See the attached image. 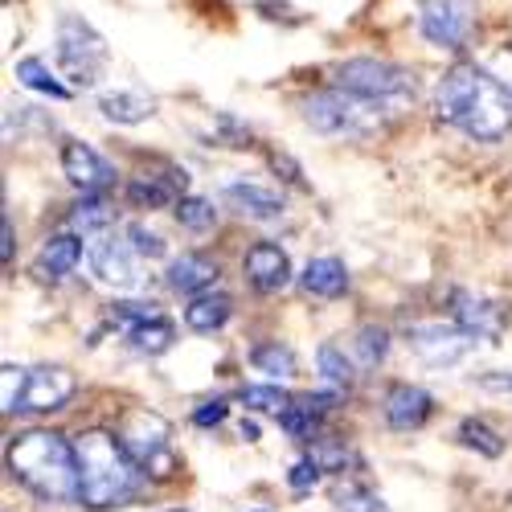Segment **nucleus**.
<instances>
[{
	"instance_id": "f257e3e1",
	"label": "nucleus",
	"mask_w": 512,
	"mask_h": 512,
	"mask_svg": "<svg viewBox=\"0 0 512 512\" xmlns=\"http://www.w3.org/2000/svg\"><path fill=\"white\" fill-rule=\"evenodd\" d=\"M435 115L467 140L500 144L512 136V87L500 82L488 66H451L439 78Z\"/></svg>"
},
{
	"instance_id": "f03ea898",
	"label": "nucleus",
	"mask_w": 512,
	"mask_h": 512,
	"mask_svg": "<svg viewBox=\"0 0 512 512\" xmlns=\"http://www.w3.org/2000/svg\"><path fill=\"white\" fill-rule=\"evenodd\" d=\"M78 504L91 512L132 504L144 488V467L132 459L119 435L111 431H82L78 443Z\"/></svg>"
},
{
	"instance_id": "7ed1b4c3",
	"label": "nucleus",
	"mask_w": 512,
	"mask_h": 512,
	"mask_svg": "<svg viewBox=\"0 0 512 512\" xmlns=\"http://www.w3.org/2000/svg\"><path fill=\"white\" fill-rule=\"evenodd\" d=\"M9 476L46 504H78V451L54 431H21L9 439Z\"/></svg>"
},
{
	"instance_id": "20e7f679",
	"label": "nucleus",
	"mask_w": 512,
	"mask_h": 512,
	"mask_svg": "<svg viewBox=\"0 0 512 512\" xmlns=\"http://www.w3.org/2000/svg\"><path fill=\"white\" fill-rule=\"evenodd\" d=\"M386 103H373L365 95H353L336 82V87H324V91H312L304 99V119L312 132L320 136H332V140H365L373 132H381L386 123Z\"/></svg>"
},
{
	"instance_id": "39448f33",
	"label": "nucleus",
	"mask_w": 512,
	"mask_h": 512,
	"mask_svg": "<svg viewBox=\"0 0 512 512\" xmlns=\"http://www.w3.org/2000/svg\"><path fill=\"white\" fill-rule=\"evenodd\" d=\"M107 62H111V50H107L103 33L91 21H82L78 13H62L58 17V66H62V74L74 82V87L91 91L103 78Z\"/></svg>"
},
{
	"instance_id": "423d86ee",
	"label": "nucleus",
	"mask_w": 512,
	"mask_h": 512,
	"mask_svg": "<svg viewBox=\"0 0 512 512\" xmlns=\"http://www.w3.org/2000/svg\"><path fill=\"white\" fill-rule=\"evenodd\" d=\"M119 439L132 451V459L144 467L148 480H173L177 476V455H173V426L156 410H127L119 422Z\"/></svg>"
},
{
	"instance_id": "0eeeda50",
	"label": "nucleus",
	"mask_w": 512,
	"mask_h": 512,
	"mask_svg": "<svg viewBox=\"0 0 512 512\" xmlns=\"http://www.w3.org/2000/svg\"><path fill=\"white\" fill-rule=\"evenodd\" d=\"M336 82L353 95H365L373 103H386L390 111L402 107L406 99H414V74L406 66L394 62H381V58H349L345 66L336 70Z\"/></svg>"
},
{
	"instance_id": "6e6552de",
	"label": "nucleus",
	"mask_w": 512,
	"mask_h": 512,
	"mask_svg": "<svg viewBox=\"0 0 512 512\" xmlns=\"http://www.w3.org/2000/svg\"><path fill=\"white\" fill-rule=\"evenodd\" d=\"M418 29L435 50H463L476 33V0H414Z\"/></svg>"
},
{
	"instance_id": "1a4fd4ad",
	"label": "nucleus",
	"mask_w": 512,
	"mask_h": 512,
	"mask_svg": "<svg viewBox=\"0 0 512 512\" xmlns=\"http://www.w3.org/2000/svg\"><path fill=\"white\" fill-rule=\"evenodd\" d=\"M140 254H136V246L127 242V234L119 238V234H95L91 242H87V263H91V275L99 279V283H107V287H115V291H136L140 287Z\"/></svg>"
},
{
	"instance_id": "9d476101",
	"label": "nucleus",
	"mask_w": 512,
	"mask_h": 512,
	"mask_svg": "<svg viewBox=\"0 0 512 512\" xmlns=\"http://www.w3.org/2000/svg\"><path fill=\"white\" fill-rule=\"evenodd\" d=\"M410 349L422 365H435V369H447V365H459L467 353L476 349V336L463 332L459 324H414L406 332Z\"/></svg>"
},
{
	"instance_id": "9b49d317",
	"label": "nucleus",
	"mask_w": 512,
	"mask_h": 512,
	"mask_svg": "<svg viewBox=\"0 0 512 512\" xmlns=\"http://www.w3.org/2000/svg\"><path fill=\"white\" fill-rule=\"evenodd\" d=\"M74 390H78V381H74L70 369H62V365H37L25 377L17 414H54V410H66Z\"/></svg>"
},
{
	"instance_id": "f8f14e48",
	"label": "nucleus",
	"mask_w": 512,
	"mask_h": 512,
	"mask_svg": "<svg viewBox=\"0 0 512 512\" xmlns=\"http://www.w3.org/2000/svg\"><path fill=\"white\" fill-rule=\"evenodd\" d=\"M62 173L82 193H103V189L115 185V164L103 152H95L91 144H82V140H66L62 144Z\"/></svg>"
},
{
	"instance_id": "ddd939ff",
	"label": "nucleus",
	"mask_w": 512,
	"mask_h": 512,
	"mask_svg": "<svg viewBox=\"0 0 512 512\" xmlns=\"http://www.w3.org/2000/svg\"><path fill=\"white\" fill-rule=\"evenodd\" d=\"M242 271H246L250 287L263 291V295H275L291 283V259H287V250L275 246V242H254L242 254Z\"/></svg>"
},
{
	"instance_id": "4468645a",
	"label": "nucleus",
	"mask_w": 512,
	"mask_h": 512,
	"mask_svg": "<svg viewBox=\"0 0 512 512\" xmlns=\"http://www.w3.org/2000/svg\"><path fill=\"white\" fill-rule=\"evenodd\" d=\"M381 414L394 431H418L426 426V418L435 414V398L422 386H410V381H398V386L386 390V402H381Z\"/></svg>"
},
{
	"instance_id": "2eb2a0df",
	"label": "nucleus",
	"mask_w": 512,
	"mask_h": 512,
	"mask_svg": "<svg viewBox=\"0 0 512 512\" xmlns=\"http://www.w3.org/2000/svg\"><path fill=\"white\" fill-rule=\"evenodd\" d=\"M222 201L238 213V218H250V222H279L283 218V193L267 189V185H250V181H230L222 189Z\"/></svg>"
},
{
	"instance_id": "dca6fc26",
	"label": "nucleus",
	"mask_w": 512,
	"mask_h": 512,
	"mask_svg": "<svg viewBox=\"0 0 512 512\" xmlns=\"http://www.w3.org/2000/svg\"><path fill=\"white\" fill-rule=\"evenodd\" d=\"M218 275H222L218 259H209V254H201V250H185L181 259L168 263L164 279H168V287L181 291V295H201V291H213Z\"/></svg>"
},
{
	"instance_id": "f3484780",
	"label": "nucleus",
	"mask_w": 512,
	"mask_h": 512,
	"mask_svg": "<svg viewBox=\"0 0 512 512\" xmlns=\"http://www.w3.org/2000/svg\"><path fill=\"white\" fill-rule=\"evenodd\" d=\"M300 287L308 295H316V300H340V295L349 291V267L336 259V254H320V259H312L300 275Z\"/></svg>"
},
{
	"instance_id": "a211bd4d",
	"label": "nucleus",
	"mask_w": 512,
	"mask_h": 512,
	"mask_svg": "<svg viewBox=\"0 0 512 512\" xmlns=\"http://www.w3.org/2000/svg\"><path fill=\"white\" fill-rule=\"evenodd\" d=\"M82 254H87V246H82V238L74 230L54 234V238H46V246H41V254H37V275L41 279H66L82 263Z\"/></svg>"
},
{
	"instance_id": "6ab92c4d",
	"label": "nucleus",
	"mask_w": 512,
	"mask_h": 512,
	"mask_svg": "<svg viewBox=\"0 0 512 512\" xmlns=\"http://www.w3.org/2000/svg\"><path fill=\"white\" fill-rule=\"evenodd\" d=\"M455 324L463 332H472L476 340H496L504 328V312L488 300H476V295H455Z\"/></svg>"
},
{
	"instance_id": "aec40b11",
	"label": "nucleus",
	"mask_w": 512,
	"mask_h": 512,
	"mask_svg": "<svg viewBox=\"0 0 512 512\" xmlns=\"http://www.w3.org/2000/svg\"><path fill=\"white\" fill-rule=\"evenodd\" d=\"M99 111H103V119H111V123L136 127V123H148V119L156 115V99L144 95V91H132V87H119V91L99 95Z\"/></svg>"
},
{
	"instance_id": "412c9836",
	"label": "nucleus",
	"mask_w": 512,
	"mask_h": 512,
	"mask_svg": "<svg viewBox=\"0 0 512 512\" xmlns=\"http://www.w3.org/2000/svg\"><path fill=\"white\" fill-rule=\"evenodd\" d=\"M230 316H234L230 295L201 291V295H193L189 308H185V328L205 336V332H218V328H226V320H230Z\"/></svg>"
},
{
	"instance_id": "4be33fe9",
	"label": "nucleus",
	"mask_w": 512,
	"mask_h": 512,
	"mask_svg": "<svg viewBox=\"0 0 512 512\" xmlns=\"http://www.w3.org/2000/svg\"><path fill=\"white\" fill-rule=\"evenodd\" d=\"M185 185H189L185 168H181L173 181L136 177V181H127V201H132L136 209H164V205H173V201H177V189H185Z\"/></svg>"
},
{
	"instance_id": "5701e85b",
	"label": "nucleus",
	"mask_w": 512,
	"mask_h": 512,
	"mask_svg": "<svg viewBox=\"0 0 512 512\" xmlns=\"http://www.w3.org/2000/svg\"><path fill=\"white\" fill-rule=\"evenodd\" d=\"M13 74H17L21 87L46 95V99H54V103H66V99H70V87H66V82H58V74H54L46 62H41V58H21V62L13 66Z\"/></svg>"
},
{
	"instance_id": "b1692460",
	"label": "nucleus",
	"mask_w": 512,
	"mask_h": 512,
	"mask_svg": "<svg viewBox=\"0 0 512 512\" xmlns=\"http://www.w3.org/2000/svg\"><path fill=\"white\" fill-rule=\"evenodd\" d=\"M250 365L259 373H267L271 381L295 377V353H291V345H279V340H263V345H254L250 349Z\"/></svg>"
},
{
	"instance_id": "393cba45",
	"label": "nucleus",
	"mask_w": 512,
	"mask_h": 512,
	"mask_svg": "<svg viewBox=\"0 0 512 512\" xmlns=\"http://www.w3.org/2000/svg\"><path fill=\"white\" fill-rule=\"evenodd\" d=\"M127 340H132V349H136V353H144V357H160V353L173 349L177 328H173V320L156 316V320H148V324H140V328L127 332Z\"/></svg>"
},
{
	"instance_id": "a878e982",
	"label": "nucleus",
	"mask_w": 512,
	"mask_h": 512,
	"mask_svg": "<svg viewBox=\"0 0 512 512\" xmlns=\"http://www.w3.org/2000/svg\"><path fill=\"white\" fill-rule=\"evenodd\" d=\"M111 226V209L99 193H82V201L70 213V230L74 234H103Z\"/></svg>"
},
{
	"instance_id": "bb28decb",
	"label": "nucleus",
	"mask_w": 512,
	"mask_h": 512,
	"mask_svg": "<svg viewBox=\"0 0 512 512\" xmlns=\"http://www.w3.org/2000/svg\"><path fill=\"white\" fill-rule=\"evenodd\" d=\"M459 443H463L467 451L484 455V459H500V455H504V439L492 431L488 422H480V418H463V422H459Z\"/></svg>"
},
{
	"instance_id": "cd10ccee",
	"label": "nucleus",
	"mask_w": 512,
	"mask_h": 512,
	"mask_svg": "<svg viewBox=\"0 0 512 512\" xmlns=\"http://www.w3.org/2000/svg\"><path fill=\"white\" fill-rule=\"evenodd\" d=\"M353 353H357L361 369H377L381 361H386V353H390V332L381 328V324H365V328H357Z\"/></svg>"
},
{
	"instance_id": "c85d7f7f",
	"label": "nucleus",
	"mask_w": 512,
	"mask_h": 512,
	"mask_svg": "<svg viewBox=\"0 0 512 512\" xmlns=\"http://www.w3.org/2000/svg\"><path fill=\"white\" fill-rule=\"evenodd\" d=\"M316 365H320L324 381H328V386H336V390H349L353 377H357V373H353V361L340 353L336 345H320V349H316Z\"/></svg>"
},
{
	"instance_id": "c756f323",
	"label": "nucleus",
	"mask_w": 512,
	"mask_h": 512,
	"mask_svg": "<svg viewBox=\"0 0 512 512\" xmlns=\"http://www.w3.org/2000/svg\"><path fill=\"white\" fill-rule=\"evenodd\" d=\"M177 222L189 234H205V230L218 226V209H213V201H205V197H181L177 201Z\"/></svg>"
},
{
	"instance_id": "7c9ffc66",
	"label": "nucleus",
	"mask_w": 512,
	"mask_h": 512,
	"mask_svg": "<svg viewBox=\"0 0 512 512\" xmlns=\"http://www.w3.org/2000/svg\"><path fill=\"white\" fill-rule=\"evenodd\" d=\"M332 504L340 512H386V500H381L377 492H369V488H361V484H336Z\"/></svg>"
},
{
	"instance_id": "2f4dec72",
	"label": "nucleus",
	"mask_w": 512,
	"mask_h": 512,
	"mask_svg": "<svg viewBox=\"0 0 512 512\" xmlns=\"http://www.w3.org/2000/svg\"><path fill=\"white\" fill-rule=\"evenodd\" d=\"M111 324H119V328H140V324H148V320H156V316H164L160 312V304H152V300H115L111 304Z\"/></svg>"
},
{
	"instance_id": "473e14b6",
	"label": "nucleus",
	"mask_w": 512,
	"mask_h": 512,
	"mask_svg": "<svg viewBox=\"0 0 512 512\" xmlns=\"http://www.w3.org/2000/svg\"><path fill=\"white\" fill-rule=\"evenodd\" d=\"M242 402L250 410H263V414H283L291 406V394L279 390V381H271V386H246L242 390Z\"/></svg>"
},
{
	"instance_id": "72a5a7b5",
	"label": "nucleus",
	"mask_w": 512,
	"mask_h": 512,
	"mask_svg": "<svg viewBox=\"0 0 512 512\" xmlns=\"http://www.w3.org/2000/svg\"><path fill=\"white\" fill-rule=\"evenodd\" d=\"M127 242L136 246L140 259H164V254H168V242H164L156 230H148L144 222H132V226H127Z\"/></svg>"
},
{
	"instance_id": "f704fd0d",
	"label": "nucleus",
	"mask_w": 512,
	"mask_h": 512,
	"mask_svg": "<svg viewBox=\"0 0 512 512\" xmlns=\"http://www.w3.org/2000/svg\"><path fill=\"white\" fill-rule=\"evenodd\" d=\"M320 472H324L320 459H316V455H308V459H300V463H295L291 472H287V484L304 496V492H312V488L320 484Z\"/></svg>"
},
{
	"instance_id": "c9c22d12",
	"label": "nucleus",
	"mask_w": 512,
	"mask_h": 512,
	"mask_svg": "<svg viewBox=\"0 0 512 512\" xmlns=\"http://www.w3.org/2000/svg\"><path fill=\"white\" fill-rule=\"evenodd\" d=\"M25 377L29 369H17V365H5V390H0V410L5 414H17V402H21V390H25Z\"/></svg>"
},
{
	"instance_id": "e433bc0d",
	"label": "nucleus",
	"mask_w": 512,
	"mask_h": 512,
	"mask_svg": "<svg viewBox=\"0 0 512 512\" xmlns=\"http://www.w3.org/2000/svg\"><path fill=\"white\" fill-rule=\"evenodd\" d=\"M226 414H230L226 398H213V402H201V406L193 410V422H197V426H222Z\"/></svg>"
},
{
	"instance_id": "4c0bfd02",
	"label": "nucleus",
	"mask_w": 512,
	"mask_h": 512,
	"mask_svg": "<svg viewBox=\"0 0 512 512\" xmlns=\"http://www.w3.org/2000/svg\"><path fill=\"white\" fill-rule=\"evenodd\" d=\"M472 381L484 394H512V369H492V373H480Z\"/></svg>"
},
{
	"instance_id": "58836bf2",
	"label": "nucleus",
	"mask_w": 512,
	"mask_h": 512,
	"mask_svg": "<svg viewBox=\"0 0 512 512\" xmlns=\"http://www.w3.org/2000/svg\"><path fill=\"white\" fill-rule=\"evenodd\" d=\"M271 168H275V173H279V168H283V173H287V181H291V185H300V189H304V173H300V164H295L291 156H283V152H275V156H271Z\"/></svg>"
},
{
	"instance_id": "ea45409f",
	"label": "nucleus",
	"mask_w": 512,
	"mask_h": 512,
	"mask_svg": "<svg viewBox=\"0 0 512 512\" xmlns=\"http://www.w3.org/2000/svg\"><path fill=\"white\" fill-rule=\"evenodd\" d=\"M13 254H17V242H13V222L5 218V242H0V259H5V267L13 263Z\"/></svg>"
},
{
	"instance_id": "a19ab883",
	"label": "nucleus",
	"mask_w": 512,
	"mask_h": 512,
	"mask_svg": "<svg viewBox=\"0 0 512 512\" xmlns=\"http://www.w3.org/2000/svg\"><path fill=\"white\" fill-rule=\"evenodd\" d=\"M242 439L254 443V439H259V426H254V422H242Z\"/></svg>"
},
{
	"instance_id": "79ce46f5",
	"label": "nucleus",
	"mask_w": 512,
	"mask_h": 512,
	"mask_svg": "<svg viewBox=\"0 0 512 512\" xmlns=\"http://www.w3.org/2000/svg\"><path fill=\"white\" fill-rule=\"evenodd\" d=\"M168 512H193V508H168Z\"/></svg>"
}]
</instances>
